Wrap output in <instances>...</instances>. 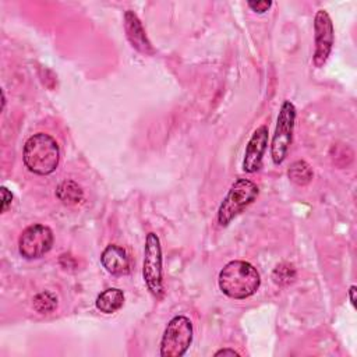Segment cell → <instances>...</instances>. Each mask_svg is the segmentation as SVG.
Masks as SVG:
<instances>
[{
  "mask_svg": "<svg viewBox=\"0 0 357 357\" xmlns=\"http://www.w3.org/2000/svg\"><path fill=\"white\" fill-rule=\"evenodd\" d=\"M218 283L223 294L234 300H243L252 296L259 289L261 278L250 262L236 259L222 268Z\"/></svg>",
  "mask_w": 357,
  "mask_h": 357,
  "instance_id": "obj_1",
  "label": "cell"
},
{
  "mask_svg": "<svg viewBox=\"0 0 357 357\" xmlns=\"http://www.w3.org/2000/svg\"><path fill=\"white\" fill-rule=\"evenodd\" d=\"M22 159L29 172L39 176H47L59 166L60 149L52 135L36 132L25 141Z\"/></svg>",
  "mask_w": 357,
  "mask_h": 357,
  "instance_id": "obj_2",
  "label": "cell"
},
{
  "mask_svg": "<svg viewBox=\"0 0 357 357\" xmlns=\"http://www.w3.org/2000/svg\"><path fill=\"white\" fill-rule=\"evenodd\" d=\"M259 190L255 183L248 178H237L229 188L223 198L219 211L218 222L220 226H227L236 216H238L250 204L254 202Z\"/></svg>",
  "mask_w": 357,
  "mask_h": 357,
  "instance_id": "obj_3",
  "label": "cell"
},
{
  "mask_svg": "<svg viewBox=\"0 0 357 357\" xmlns=\"http://www.w3.org/2000/svg\"><path fill=\"white\" fill-rule=\"evenodd\" d=\"M192 342V324L184 315L172 318L163 332L160 342L162 357H181Z\"/></svg>",
  "mask_w": 357,
  "mask_h": 357,
  "instance_id": "obj_4",
  "label": "cell"
},
{
  "mask_svg": "<svg viewBox=\"0 0 357 357\" xmlns=\"http://www.w3.org/2000/svg\"><path fill=\"white\" fill-rule=\"evenodd\" d=\"M294 123H296V107L290 100H284L278 114L276 128H275L272 144H271V156L275 165H280L287 156L291 138H293Z\"/></svg>",
  "mask_w": 357,
  "mask_h": 357,
  "instance_id": "obj_5",
  "label": "cell"
},
{
  "mask_svg": "<svg viewBox=\"0 0 357 357\" xmlns=\"http://www.w3.org/2000/svg\"><path fill=\"white\" fill-rule=\"evenodd\" d=\"M142 276H144L148 290L155 297H160V294L163 291L162 248H160L159 237L153 231H149L145 238Z\"/></svg>",
  "mask_w": 357,
  "mask_h": 357,
  "instance_id": "obj_6",
  "label": "cell"
},
{
  "mask_svg": "<svg viewBox=\"0 0 357 357\" xmlns=\"http://www.w3.org/2000/svg\"><path fill=\"white\" fill-rule=\"evenodd\" d=\"M53 245V231L49 226L33 223L22 230L18 238L20 254L26 259H36L50 251Z\"/></svg>",
  "mask_w": 357,
  "mask_h": 357,
  "instance_id": "obj_7",
  "label": "cell"
},
{
  "mask_svg": "<svg viewBox=\"0 0 357 357\" xmlns=\"http://www.w3.org/2000/svg\"><path fill=\"white\" fill-rule=\"evenodd\" d=\"M314 39L315 50L312 63L315 67H322L332 50L333 45V24L325 10H318L314 18Z\"/></svg>",
  "mask_w": 357,
  "mask_h": 357,
  "instance_id": "obj_8",
  "label": "cell"
},
{
  "mask_svg": "<svg viewBox=\"0 0 357 357\" xmlns=\"http://www.w3.org/2000/svg\"><path fill=\"white\" fill-rule=\"evenodd\" d=\"M268 127L259 126L251 135L243 160V170L247 173H255L262 166V158L268 146Z\"/></svg>",
  "mask_w": 357,
  "mask_h": 357,
  "instance_id": "obj_9",
  "label": "cell"
},
{
  "mask_svg": "<svg viewBox=\"0 0 357 357\" xmlns=\"http://www.w3.org/2000/svg\"><path fill=\"white\" fill-rule=\"evenodd\" d=\"M124 29H126L127 39L130 40L131 46L135 50H138L142 54H149V56L155 53V49L152 47L139 18L131 10H127L124 13Z\"/></svg>",
  "mask_w": 357,
  "mask_h": 357,
  "instance_id": "obj_10",
  "label": "cell"
},
{
  "mask_svg": "<svg viewBox=\"0 0 357 357\" xmlns=\"http://www.w3.org/2000/svg\"><path fill=\"white\" fill-rule=\"evenodd\" d=\"M100 262L103 268L112 275L123 276L130 272V258L127 251L117 244H109L102 251Z\"/></svg>",
  "mask_w": 357,
  "mask_h": 357,
  "instance_id": "obj_11",
  "label": "cell"
},
{
  "mask_svg": "<svg viewBox=\"0 0 357 357\" xmlns=\"http://www.w3.org/2000/svg\"><path fill=\"white\" fill-rule=\"evenodd\" d=\"M123 303H124V293H123V290H120L117 287H110V289L103 290L96 297L95 305H96V308L100 312L113 314V312H116L117 310L121 308Z\"/></svg>",
  "mask_w": 357,
  "mask_h": 357,
  "instance_id": "obj_12",
  "label": "cell"
},
{
  "mask_svg": "<svg viewBox=\"0 0 357 357\" xmlns=\"http://www.w3.org/2000/svg\"><path fill=\"white\" fill-rule=\"evenodd\" d=\"M56 197L64 205H77L84 198L82 188L73 180H66L60 183L56 188Z\"/></svg>",
  "mask_w": 357,
  "mask_h": 357,
  "instance_id": "obj_13",
  "label": "cell"
},
{
  "mask_svg": "<svg viewBox=\"0 0 357 357\" xmlns=\"http://www.w3.org/2000/svg\"><path fill=\"white\" fill-rule=\"evenodd\" d=\"M287 176L290 181H293L297 185H307L312 180V169L305 160H296L290 165L287 170Z\"/></svg>",
  "mask_w": 357,
  "mask_h": 357,
  "instance_id": "obj_14",
  "label": "cell"
},
{
  "mask_svg": "<svg viewBox=\"0 0 357 357\" xmlns=\"http://www.w3.org/2000/svg\"><path fill=\"white\" fill-rule=\"evenodd\" d=\"M32 305L39 314H49L56 310L57 297L50 291H40L33 297Z\"/></svg>",
  "mask_w": 357,
  "mask_h": 357,
  "instance_id": "obj_15",
  "label": "cell"
},
{
  "mask_svg": "<svg viewBox=\"0 0 357 357\" xmlns=\"http://www.w3.org/2000/svg\"><path fill=\"white\" fill-rule=\"evenodd\" d=\"M272 279L279 286H287L296 279V269L289 262H282L276 265L272 272Z\"/></svg>",
  "mask_w": 357,
  "mask_h": 357,
  "instance_id": "obj_16",
  "label": "cell"
},
{
  "mask_svg": "<svg viewBox=\"0 0 357 357\" xmlns=\"http://www.w3.org/2000/svg\"><path fill=\"white\" fill-rule=\"evenodd\" d=\"M271 6H272V1H269V0H264V1H248V7H250L252 11L258 13V14H262V13L268 11V8H269Z\"/></svg>",
  "mask_w": 357,
  "mask_h": 357,
  "instance_id": "obj_17",
  "label": "cell"
},
{
  "mask_svg": "<svg viewBox=\"0 0 357 357\" xmlns=\"http://www.w3.org/2000/svg\"><path fill=\"white\" fill-rule=\"evenodd\" d=\"M1 212H6L13 202V194L6 187H1Z\"/></svg>",
  "mask_w": 357,
  "mask_h": 357,
  "instance_id": "obj_18",
  "label": "cell"
},
{
  "mask_svg": "<svg viewBox=\"0 0 357 357\" xmlns=\"http://www.w3.org/2000/svg\"><path fill=\"white\" fill-rule=\"evenodd\" d=\"M215 356L218 357V356H240V354L233 349H222V350H218Z\"/></svg>",
  "mask_w": 357,
  "mask_h": 357,
  "instance_id": "obj_19",
  "label": "cell"
},
{
  "mask_svg": "<svg viewBox=\"0 0 357 357\" xmlns=\"http://www.w3.org/2000/svg\"><path fill=\"white\" fill-rule=\"evenodd\" d=\"M357 287L353 284V286H350V289H349V298H350V303H351V305L353 307H356V290Z\"/></svg>",
  "mask_w": 357,
  "mask_h": 357,
  "instance_id": "obj_20",
  "label": "cell"
}]
</instances>
